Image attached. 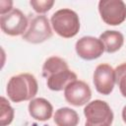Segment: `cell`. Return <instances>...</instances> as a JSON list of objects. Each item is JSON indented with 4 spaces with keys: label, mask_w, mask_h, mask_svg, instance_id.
<instances>
[{
    "label": "cell",
    "mask_w": 126,
    "mask_h": 126,
    "mask_svg": "<svg viewBox=\"0 0 126 126\" xmlns=\"http://www.w3.org/2000/svg\"><path fill=\"white\" fill-rule=\"evenodd\" d=\"M42 76L46 78L48 89L54 92L64 90L78 79L77 75L69 69L67 62L58 56H51L45 60L42 66Z\"/></svg>",
    "instance_id": "1"
},
{
    "label": "cell",
    "mask_w": 126,
    "mask_h": 126,
    "mask_svg": "<svg viewBox=\"0 0 126 126\" xmlns=\"http://www.w3.org/2000/svg\"><path fill=\"white\" fill-rule=\"evenodd\" d=\"M38 91L35 77L29 73H23L10 78L6 92L8 97L13 102L32 100Z\"/></svg>",
    "instance_id": "2"
},
{
    "label": "cell",
    "mask_w": 126,
    "mask_h": 126,
    "mask_svg": "<svg viewBox=\"0 0 126 126\" xmlns=\"http://www.w3.org/2000/svg\"><path fill=\"white\" fill-rule=\"evenodd\" d=\"M54 32L64 38L75 36L80 30V19L78 14L68 8L56 11L50 19Z\"/></svg>",
    "instance_id": "3"
},
{
    "label": "cell",
    "mask_w": 126,
    "mask_h": 126,
    "mask_svg": "<svg viewBox=\"0 0 126 126\" xmlns=\"http://www.w3.org/2000/svg\"><path fill=\"white\" fill-rule=\"evenodd\" d=\"M84 115L86 116L85 126H110L114 118L108 103L101 99L89 102L84 108Z\"/></svg>",
    "instance_id": "4"
},
{
    "label": "cell",
    "mask_w": 126,
    "mask_h": 126,
    "mask_svg": "<svg viewBox=\"0 0 126 126\" xmlns=\"http://www.w3.org/2000/svg\"><path fill=\"white\" fill-rule=\"evenodd\" d=\"M52 36V30L45 15H35L30 18L29 27L22 35L23 39L33 44L44 42Z\"/></svg>",
    "instance_id": "5"
},
{
    "label": "cell",
    "mask_w": 126,
    "mask_h": 126,
    "mask_svg": "<svg viewBox=\"0 0 126 126\" xmlns=\"http://www.w3.org/2000/svg\"><path fill=\"white\" fill-rule=\"evenodd\" d=\"M98 12L102 21L109 26H118L126 20V4L122 0H100Z\"/></svg>",
    "instance_id": "6"
},
{
    "label": "cell",
    "mask_w": 126,
    "mask_h": 126,
    "mask_svg": "<svg viewBox=\"0 0 126 126\" xmlns=\"http://www.w3.org/2000/svg\"><path fill=\"white\" fill-rule=\"evenodd\" d=\"M0 27L5 34L11 36L23 35L29 27V20L21 10L14 8L10 12L1 15Z\"/></svg>",
    "instance_id": "7"
},
{
    "label": "cell",
    "mask_w": 126,
    "mask_h": 126,
    "mask_svg": "<svg viewBox=\"0 0 126 126\" xmlns=\"http://www.w3.org/2000/svg\"><path fill=\"white\" fill-rule=\"evenodd\" d=\"M64 97L71 105L82 106L89 103L92 97V91L87 83L76 80L64 89Z\"/></svg>",
    "instance_id": "8"
},
{
    "label": "cell",
    "mask_w": 126,
    "mask_h": 126,
    "mask_svg": "<svg viewBox=\"0 0 126 126\" xmlns=\"http://www.w3.org/2000/svg\"><path fill=\"white\" fill-rule=\"evenodd\" d=\"M94 85L95 90L104 95L112 93L115 85V70L108 64H99L94 72Z\"/></svg>",
    "instance_id": "9"
},
{
    "label": "cell",
    "mask_w": 126,
    "mask_h": 126,
    "mask_svg": "<svg viewBox=\"0 0 126 126\" xmlns=\"http://www.w3.org/2000/svg\"><path fill=\"white\" fill-rule=\"evenodd\" d=\"M75 49L79 57L84 60H94L102 55L104 46L99 38L87 35L77 40Z\"/></svg>",
    "instance_id": "10"
},
{
    "label": "cell",
    "mask_w": 126,
    "mask_h": 126,
    "mask_svg": "<svg viewBox=\"0 0 126 126\" xmlns=\"http://www.w3.org/2000/svg\"><path fill=\"white\" fill-rule=\"evenodd\" d=\"M30 115L37 121H46L51 118L53 113L52 104L43 97L32 98L29 103Z\"/></svg>",
    "instance_id": "11"
},
{
    "label": "cell",
    "mask_w": 126,
    "mask_h": 126,
    "mask_svg": "<svg viewBox=\"0 0 126 126\" xmlns=\"http://www.w3.org/2000/svg\"><path fill=\"white\" fill-rule=\"evenodd\" d=\"M99 39L104 46V51L107 53H114L118 51L124 43V36L118 31L107 30L99 35Z\"/></svg>",
    "instance_id": "12"
},
{
    "label": "cell",
    "mask_w": 126,
    "mask_h": 126,
    "mask_svg": "<svg viewBox=\"0 0 126 126\" xmlns=\"http://www.w3.org/2000/svg\"><path fill=\"white\" fill-rule=\"evenodd\" d=\"M53 119L57 126H77L80 121L78 113L70 107H61L57 109Z\"/></svg>",
    "instance_id": "13"
},
{
    "label": "cell",
    "mask_w": 126,
    "mask_h": 126,
    "mask_svg": "<svg viewBox=\"0 0 126 126\" xmlns=\"http://www.w3.org/2000/svg\"><path fill=\"white\" fill-rule=\"evenodd\" d=\"M0 108H1V114H0L1 126H8L9 124H11V122L14 119V113H15L14 108L11 106L10 102L4 96H1Z\"/></svg>",
    "instance_id": "14"
},
{
    "label": "cell",
    "mask_w": 126,
    "mask_h": 126,
    "mask_svg": "<svg viewBox=\"0 0 126 126\" xmlns=\"http://www.w3.org/2000/svg\"><path fill=\"white\" fill-rule=\"evenodd\" d=\"M115 83L121 94L126 97V62L118 65L115 69Z\"/></svg>",
    "instance_id": "15"
},
{
    "label": "cell",
    "mask_w": 126,
    "mask_h": 126,
    "mask_svg": "<svg viewBox=\"0 0 126 126\" xmlns=\"http://www.w3.org/2000/svg\"><path fill=\"white\" fill-rule=\"evenodd\" d=\"M30 4L38 15H43L44 13L48 12L52 8V6L54 5V1L53 0H31Z\"/></svg>",
    "instance_id": "16"
},
{
    "label": "cell",
    "mask_w": 126,
    "mask_h": 126,
    "mask_svg": "<svg viewBox=\"0 0 126 126\" xmlns=\"http://www.w3.org/2000/svg\"><path fill=\"white\" fill-rule=\"evenodd\" d=\"M13 6V2L10 0H1L0 1V14L4 15L8 12H10L11 10H13L14 8H12Z\"/></svg>",
    "instance_id": "17"
},
{
    "label": "cell",
    "mask_w": 126,
    "mask_h": 126,
    "mask_svg": "<svg viewBox=\"0 0 126 126\" xmlns=\"http://www.w3.org/2000/svg\"><path fill=\"white\" fill-rule=\"evenodd\" d=\"M122 119H123V121L126 123V105L123 107V109H122Z\"/></svg>",
    "instance_id": "18"
}]
</instances>
